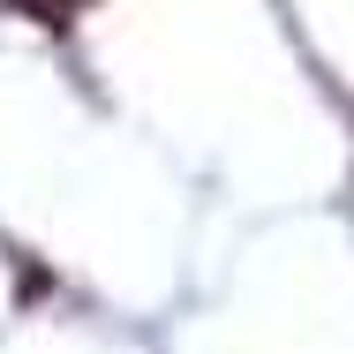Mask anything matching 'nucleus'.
<instances>
[{"label":"nucleus","instance_id":"f257e3e1","mask_svg":"<svg viewBox=\"0 0 354 354\" xmlns=\"http://www.w3.org/2000/svg\"><path fill=\"white\" fill-rule=\"evenodd\" d=\"M8 8H23V15H38V23H68L83 0H8Z\"/></svg>","mask_w":354,"mask_h":354}]
</instances>
